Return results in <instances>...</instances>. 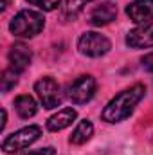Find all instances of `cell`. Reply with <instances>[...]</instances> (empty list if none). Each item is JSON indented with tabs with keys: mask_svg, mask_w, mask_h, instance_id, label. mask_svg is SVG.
<instances>
[{
	"mask_svg": "<svg viewBox=\"0 0 153 155\" xmlns=\"http://www.w3.org/2000/svg\"><path fill=\"white\" fill-rule=\"evenodd\" d=\"M115 16H117V5L114 2H103V4L96 5L90 11L88 22L96 27H101V25H106V24L114 22Z\"/></svg>",
	"mask_w": 153,
	"mask_h": 155,
	"instance_id": "obj_10",
	"label": "cell"
},
{
	"mask_svg": "<svg viewBox=\"0 0 153 155\" xmlns=\"http://www.w3.org/2000/svg\"><path fill=\"white\" fill-rule=\"evenodd\" d=\"M126 15L135 24H150L153 22V0H133L128 4Z\"/></svg>",
	"mask_w": 153,
	"mask_h": 155,
	"instance_id": "obj_8",
	"label": "cell"
},
{
	"mask_svg": "<svg viewBox=\"0 0 153 155\" xmlns=\"http://www.w3.org/2000/svg\"><path fill=\"white\" fill-rule=\"evenodd\" d=\"M15 110H16V114L22 117V119H29V117L36 116L38 105H36V101H34L31 96L22 94V96H18V97L15 99Z\"/></svg>",
	"mask_w": 153,
	"mask_h": 155,
	"instance_id": "obj_12",
	"label": "cell"
},
{
	"mask_svg": "<svg viewBox=\"0 0 153 155\" xmlns=\"http://www.w3.org/2000/svg\"><path fill=\"white\" fill-rule=\"evenodd\" d=\"M27 2L33 4V5H36V7H40V9H43V11H54L60 5L61 0H27Z\"/></svg>",
	"mask_w": 153,
	"mask_h": 155,
	"instance_id": "obj_16",
	"label": "cell"
},
{
	"mask_svg": "<svg viewBox=\"0 0 153 155\" xmlns=\"http://www.w3.org/2000/svg\"><path fill=\"white\" fill-rule=\"evenodd\" d=\"M92 135H94V126H92V123H90L88 119H83V121H79V124L74 128V132H72V135H70V144L81 146V144H85L86 141H90Z\"/></svg>",
	"mask_w": 153,
	"mask_h": 155,
	"instance_id": "obj_13",
	"label": "cell"
},
{
	"mask_svg": "<svg viewBox=\"0 0 153 155\" xmlns=\"http://www.w3.org/2000/svg\"><path fill=\"white\" fill-rule=\"evenodd\" d=\"M144 94H146V87L142 83H137V85L122 90L101 112L103 121H106V123H121V121H124L126 117L132 116L133 108L144 97Z\"/></svg>",
	"mask_w": 153,
	"mask_h": 155,
	"instance_id": "obj_1",
	"label": "cell"
},
{
	"mask_svg": "<svg viewBox=\"0 0 153 155\" xmlns=\"http://www.w3.org/2000/svg\"><path fill=\"white\" fill-rule=\"evenodd\" d=\"M34 92L38 96L40 103L43 105V108H56L60 107L63 96H61V90H60V85L56 83V79L50 76H43L40 78L38 81L34 83Z\"/></svg>",
	"mask_w": 153,
	"mask_h": 155,
	"instance_id": "obj_5",
	"label": "cell"
},
{
	"mask_svg": "<svg viewBox=\"0 0 153 155\" xmlns=\"http://www.w3.org/2000/svg\"><path fill=\"white\" fill-rule=\"evenodd\" d=\"M18 74L15 69H5L2 72V92H9L16 83H18Z\"/></svg>",
	"mask_w": 153,
	"mask_h": 155,
	"instance_id": "obj_14",
	"label": "cell"
},
{
	"mask_svg": "<svg viewBox=\"0 0 153 155\" xmlns=\"http://www.w3.org/2000/svg\"><path fill=\"white\" fill-rule=\"evenodd\" d=\"M90 2L92 0H65V13H67V16H76L77 13Z\"/></svg>",
	"mask_w": 153,
	"mask_h": 155,
	"instance_id": "obj_15",
	"label": "cell"
},
{
	"mask_svg": "<svg viewBox=\"0 0 153 155\" xmlns=\"http://www.w3.org/2000/svg\"><path fill=\"white\" fill-rule=\"evenodd\" d=\"M126 43L132 49H150L153 47V22L142 24L126 35Z\"/></svg>",
	"mask_w": 153,
	"mask_h": 155,
	"instance_id": "obj_7",
	"label": "cell"
},
{
	"mask_svg": "<svg viewBox=\"0 0 153 155\" xmlns=\"http://www.w3.org/2000/svg\"><path fill=\"white\" fill-rule=\"evenodd\" d=\"M77 49L83 56H88V58H101L105 56L110 49H112V43L110 40L99 33H94V31H88V33H83L79 40H77Z\"/></svg>",
	"mask_w": 153,
	"mask_h": 155,
	"instance_id": "obj_4",
	"label": "cell"
},
{
	"mask_svg": "<svg viewBox=\"0 0 153 155\" xmlns=\"http://www.w3.org/2000/svg\"><path fill=\"white\" fill-rule=\"evenodd\" d=\"M76 117H77V112L74 108H70V107L63 108V110H60L58 114H54L47 121V130L49 132H61V130L69 128L76 121Z\"/></svg>",
	"mask_w": 153,
	"mask_h": 155,
	"instance_id": "obj_11",
	"label": "cell"
},
{
	"mask_svg": "<svg viewBox=\"0 0 153 155\" xmlns=\"http://www.w3.org/2000/svg\"><path fill=\"white\" fill-rule=\"evenodd\" d=\"M96 87H97V83H96L94 76L83 74V76L76 78L72 83H69V87H67V97L72 103H76V105L88 103L94 97V94H96Z\"/></svg>",
	"mask_w": 153,
	"mask_h": 155,
	"instance_id": "obj_6",
	"label": "cell"
},
{
	"mask_svg": "<svg viewBox=\"0 0 153 155\" xmlns=\"http://www.w3.org/2000/svg\"><path fill=\"white\" fill-rule=\"evenodd\" d=\"M18 155H56V150L47 146V148H40V150H33V152H22Z\"/></svg>",
	"mask_w": 153,
	"mask_h": 155,
	"instance_id": "obj_17",
	"label": "cell"
},
{
	"mask_svg": "<svg viewBox=\"0 0 153 155\" xmlns=\"http://www.w3.org/2000/svg\"><path fill=\"white\" fill-rule=\"evenodd\" d=\"M40 135H41V128H40L38 124L24 126V128L13 132L11 135H7V137L2 141V150H4L5 153L22 152V150L29 148L34 141H38Z\"/></svg>",
	"mask_w": 153,
	"mask_h": 155,
	"instance_id": "obj_3",
	"label": "cell"
},
{
	"mask_svg": "<svg viewBox=\"0 0 153 155\" xmlns=\"http://www.w3.org/2000/svg\"><path fill=\"white\" fill-rule=\"evenodd\" d=\"M142 67H144L148 72H151V74H153V52L146 54V56L142 58Z\"/></svg>",
	"mask_w": 153,
	"mask_h": 155,
	"instance_id": "obj_18",
	"label": "cell"
},
{
	"mask_svg": "<svg viewBox=\"0 0 153 155\" xmlns=\"http://www.w3.org/2000/svg\"><path fill=\"white\" fill-rule=\"evenodd\" d=\"M43 27H45L43 15L38 11H31V9L20 11L16 16H13L9 24V31L20 38H33L43 31Z\"/></svg>",
	"mask_w": 153,
	"mask_h": 155,
	"instance_id": "obj_2",
	"label": "cell"
},
{
	"mask_svg": "<svg viewBox=\"0 0 153 155\" xmlns=\"http://www.w3.org/2000/svg\"><path fill=\"white\" fill-rule=\"evenodd\" d=\"M9 2H11V0H4V5H2V9H7V5H9Z\"/></svg>",
	"mask_w": 153,
	"mask_h": 155,
	"instance_id": "obj_19",
	"label": "cell"
},
{
	"mask_svg": "<svg viewBox=\"0 0 153 155\" xmlns=\"http://www.w3.org/2000/svg\"><path fill=\"white\" fill-rule=\"evenodd\" d=\"M9 63H11V69H15L16 72H24L29 65H31V60H33V52L27 45L24 43H15L11 45L9 49Z\"/></svg>",
	"mask_w": 153,
	"mask_h": 155,
	"instance_id": "obj_9",
	"label": "cell"
}]
</instances>
